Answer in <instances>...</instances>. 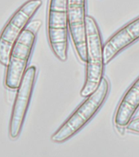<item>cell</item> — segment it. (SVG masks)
I'll return each instance as SVG.
<instances>
[{"label":"cell","mask_w":139,"mask_h":157,"mask_svg":"<svg viewBox=\"0 0 139 157\" xmlns=\"http://www.w3.org/2000/svg\"><path fill=\"white\" fill-rule=\"evenodd\" d=\"M109 90V81L106 78H103L98 89L86 98L61 127L52 135V141L56 143H63L79 132L102 106Z\"/></svg>","instance_id":"6da1fadb"},{"label":"cell","mask_w":139,"mask_h":157,"mask_svg":"<svg viewBox=\"0 0 139 157\" xmlns=\"http://www.w3.org/2000/svg\"><path fill=\"white\" fill-rule=\"evenodd\" d=\"M86 39H87V60H86L85 82L81 89L80 96L88 98L93 94L100 85L104 74L103 45L100 29L96 20L91 16L86 17Z\"/></svg>","instance_id":"7a4b0ae2"},{"label":"cell","mask_w":139,"mask_h":157,"mask_svg":"<svg viewBox=\"0 0 139 157\" xmlns=\"http://www.w3.org/2000/svg\"><path fill=\"white\" fill-rule=\"evenodd\" d=\"M41 24L39 20L29 23L12 47L4 79L6 88L10 90L17 89L21 82L35 44L37 32Z\"/></svg>","instance_id":"3957f363"},{"label":"cell","mask_w":139,"mask_h":157,"mask_svg":"<svg viewBox=\"0 0 139 157\" xmlns=\"http://www.w3.org/2000/svg\"><path fill=\"white\" fill-rule=\"evenodd\" d=\"M47 32L49 44L55 56L60 61H66L70 32L67 0H49Z\"/></svg>","instance_id":"277c9868"},{"label":"cell","mask_w":139,"mask_h":157,"mask_svg":"<svg viewBox=\"0 0 139 157\" xmlns=\"http://www.w3.org/2000/svg\"><path fill=\"white\" fill-rule=\"evenodd\" d=\"M42 0H28L13 13L0 34V63L7 66L17 39L41 7Z\"/></svg>","instance_id":"5b68a950"},{"label":"cell","mask_w":139,"mask_h":157,"mask_svg":"<svg viewBox=\"0 0 139 157\" xmlns=\"http://www.w3.org/2000/svg\"><path fill=\"white\" fill-rule=\"evenodd\" d=\"M36 75V67L29 66L17 88L9 123V137L12 140L17 139L21 132L33 94Z\"/></svg>","instance_id":"8992f818"},{"label":"cell","mask_w":139,"mask_h":157,"mask_svg":"<svg viewBox=\"0 0 139 157\" xmlns=\"http://www.w3.org/2000/svg\"><path fill=\"white\" fill-rule=\"evenodd\" d=\"M69 30L77 56L81 61L87 60L86 39V0H67Z\"/></svg>","instance_id":"52a82bcc"},{"label":"cell","mask_w":139,"mask_h":157,"mask_svg":"<svg viewBox=\"0 0 139 157\" xmlns=\"http://www.w3.org/2000/svg\"><path fill=\"white\" fill-rule=\"evenodd\" d=\"M139 39V17L115 32L103 46L104 63L107 65L126 48Z\"/></svg>","instance_id":"ba28073f"},{"label":"cell","mask_w":139,"mask_h":157,"mask_svg":"<svg viewBox=\"0 0 139 157\" xmlns=\"http://www.w3.org/2000/svg\"><path fill=\"white\" fill-rule=\"evenodd\" d=\"M139 109V77L130 85L121 98L115 110L114 124L117 128L129 124Z\"/></svg>","instance_id":"9c48e42d"},{"label":"cell","mask_w":139,"mask_h":157,"mask_svg":"<svg viewBox=\"0 0 139 157\" xmlns=\"http://www.w3.org/2000/svg\"><path fill=\"white\" fill-rule=\"evenodd\" d=\"M127 129L130 132L139 133V118L133 120L127 126Z\"/></svg>","instance_id":"30bf717a"}]
</instances>
